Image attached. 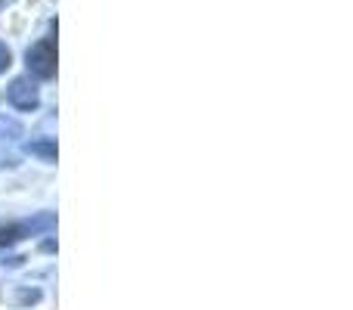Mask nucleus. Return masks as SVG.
Returning a JSON list of instances; mask_svg holds the SVG:
<instances>
[{"label": "nucleus", "instance_id": "f257e3e1", "mask_svg": "<svg viewBox=\"0 0 353 310\" xmlns=\"http://www.w3.org/2000/svg\"><path fill=\"white\" fill-rule=\"evenodd\" d=\"M25 66H28V72L41 81L56 78V43L50 41V37L31 43V47L25 50Z\"/></svg>", "mask_w": 353, "mask_h": 310}, {"label": "nucleus", "instance_id": "f03ea898", "mask_svg": "<svg viewBox=\"0 0 353 310\" xmlns=\"http://www.w3.org/2000/svg\"><path fill=\"white\" fill-rule=\"evenodd\" d=\"M53 226H56V214H50V211L37 214V217L25 220V224L3 226V230H0V249H10V245H16L19 239H25V236H37V233H50V230H53Z\"/></svg>", "mask_w": 353, "mask_h": 310}, {"label": "nucleus", "instance_id": "7ed1b4c3", "mask_svg": "<svg viewBox=\"0 0 353 310\" xmlns=\"http://www.w3.org/2000/svg\"><path fill=\"white\" fill-rule=\"evenodd\" d=\"M6 99L19 112H34L41 106V93H37V84L31 78H12L6 87Z\"/></svg>", "mask_w": 353, "mask_h": 310}, {"label": "nucleus", "instance_id": "20e7f679", "mask_svg": "<svg viewBox=\"0 0 353 310\" xmlns=\"http://www.w3.org/2000/svg\"><path fill=\"white\" fill-rule=\"evenodd\" d=\"M25 153L41 158V162L53 164L56 162V140H50V137H43V140H31L28 146H25Z\"/></svg>", "mask_w": 353, "mask_h": 310}, {"label": "nucleus", "instance_id": "39448f33", "mask_svg": "<svg viewBox=\"0 0 353 310\" xmlns=\"http://www.w3.org/2000/svg\"><path fill=\"white\" fill-rule=\"evenodd\" d=\"M16 137H22V124L16 118L0 115V140H16Z\"/></svg>", "mask_w": 353, "mask_h": 310}, {"label": "nucleus", "instance_id": "423d86ee", "mask_svg": "<svg viewBox=\"0 0 353 310\" xmlns=\"http://www.w3.org/2000/svg\"><path fill=\"white\" fill-rule=\"evenodd\" d=\"M10 66H12V53H10V47L0 41V75H3Z\"/></svg>", "mask_w": 353, "mask_h": 310}, {"label": "nucleus", "instance_id": "0eeeda50", "mask_svg": "<svg viewBox=\"0 0 353 310\" xmlns=\"http://www.w3.org/2000/svg\"><path fill=\"white\" fill-rule=\"evenodd\" d=\"M19 298H22V301H37V298H41V292H22Z\"/></svg>", "mask_w": 353, "mask_h": 310}]
</instances>
